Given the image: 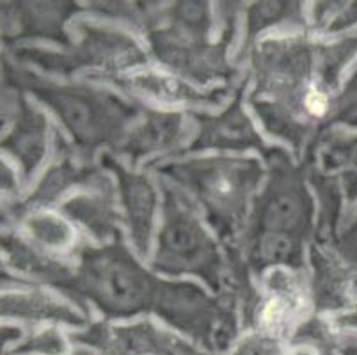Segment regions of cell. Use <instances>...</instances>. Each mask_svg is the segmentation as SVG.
<instances>
[{
    "label": "cell",
    "instance_id": "6da1fadb",
    "mask_svg": "<svg viewBox=\"0 0 357 355\" xmlns=\"http://www.w3.org/2000/svg\"><path fill=\"white\" fill-rule=\"evenodd\" d=\"M73 252L77 263H64L50 286L82 308L91 302L105 320L153 312L208 354L233 348L238 318L235 299L228 293L217 299L192 282L155 278L130 254L121 234L102 247L82 243Z\"/></svg>",
    "mask_w": 357,
    "mask_h": 355
},
{
    "label": "cell",
    "instance_id": "7a4b0ae2",
    "mask_svg": "<svg viewBox=\"0 0 357 355\" xmlns=\"http://www.w3.org/2000/svg\"><path fill=\"white\" fill-rule=\"evenodd\" d=\"M317 54L307 34L275 36L249 50L255 89L248 102L271 135L283 139L303 158L318 125L307 116V102L318 87Z\"/></svg>",
    "mask_w": 357,
    "mask_h": 355
},
{
    "label": "cell",
    "instance_id": "3957f363",
    "mask_svg": "<svg viewBox=\"0 0 357 355\" xmlns=\"http://www.w3.org/2000/svg\"><path fill=\"white\" fill-rule=\"evenodd\" d=\"M4 87L27 91L57 116L73 141L80 162L93 164V156L107 146L118 151L128 135V126L144 110V105L126 102L110 91L86 84H57L9 63L2 55Z\"/></svg>",
    "mask_w": 357,
    "mask_h": 355
},
{
    "label": "cell",
    "instance_id": "277c9868",
    "mask_svg": "<svg viewBox=\"0 0 357 355\" xmlns=\"http://www.w3.org/2000/svg\"><path fill=\"white\" fill-rule=\"evenodd\" d=\"M240 6L238 2L220 4L222 29L217 43H210L208 2H174L160 11H149L142 32L155 59L173 73L201 86L213 80L228 84L235 78V68L228 63V48L235 38Z\"/></svg>",
    "mask_w": 357,
    "mask_h": 355
},
{
    "label": "cell",
    "instance_id": "5b68a950",
    "mask_svg": "<svg viewBox=\"0 0 357 355\" xmlns=\"http://www.w3.org/2000/svg\"><path fill=\"white\" fill-rule=\"evenodd\" d=\"M149 169L192 194L220 242L235 246L249 201L263 180V167L256 158L206 156L183 162H151Z\"/></svg>",
    "mask_w": 357,
    "mask_h": 355
},
{
    "label": "cell",
    "instance_id": "8992f818",
    "mask_svg": "<svg viewBox=\"0 0 357 355\" xmlns=\"http://www.w3.org/2000/svg\"><path fill=\"white\" fill-rule=\"evenodd\" d=\"M162 203V226L158 231L155 272L171 278L196 275L215 293L224 292L226 256L217 247L212 234L203 226L196 208L178 187L158 180Z\"/></svg>",
    "mask_w": 357,
    "mask_h": 355
},
{
    "label": "cell",
    "instance_id": "52a82bcc",
    "mask_svg": "<svg viewBox=\"0 0 357 355\" xmlns=\"http://www.w3.org/2000/svg\"><path fill=\"white\" fill-rule=\"evenodd\" d=\"M268 167V181L255 197L243 242L265 233H284L307 242L314 239L317 206L307 188L306 167L295 164L283 148L271 146L263 155Z\"/></svg>",
    "mask_w": 357,
    "mask_h": 355
},
{
    "label": "cell",
    "instance_id": "ba28073f",
    "mask_svg": "<svg viewBox=\"0 0 357 355\" xmlns=\"http://www.w3.org/2000/svg\"><path fill=\"white\" fill-rule=\"evenodd\" d=\"M80 41L66 52L45 50L38 47H9V55L22 64H34L48 73L71 77L82 68H96L100 77L123 75L130 68L148 63L144 50L132 36L110 25L80 20L75 25Z\"/></svg>",
    "mask_w": 357,
    "mask_h": 355
},
{
    "label": "cell",
    "instance_id": "9c48e42d",
    "mask_svg": "<svg viewBox=\"0 0 357 355\" xmlns=\"http://www.w3.org/2000/svg\"><path fill=\"white\" fill-rule=\"evenodd\" d=\"M301 164L318 197V222L340 224L343 206L357 201V133L322 130L311 139Z\"/></svg>",
    "mask_w": 357,
    "mask_h": 355
},
{
    "label": "cell",
    "instance_id": "30bf717a",
    "mask_svg": "<svg viewBox=\"0 0 357 355\" xmlns=\"http://www.w3.org/2000/svg\"><path fill=\"white\" fill-rule=\"evenodd\" d=\"M55 142V162L48 167L41 181L36 185L32 194L27 199L6 206L2 213V222L9 224L11 220L25 219L29 213L40 211L41 208H48L75 187H87L95 192L114 190V185L109 176L102 174L95 164L86 162H75L73 156L77 155L73 146H70L59 130H54Z\"/></svg>",
    "mask_w": 357,
    "mask_h": 355
},
{
    "label": "cell",
    "instance_id": "8fae6325",
    "mask_svg": "<svg viewBox=\"0 0 357 355\" xmlns=\"http://www.w3.org/2000/svg\"><path fill=\"white\" fill-rule=\"evenodd\" d=\"M70 340L98 355H213L192 347L178 334L162 331L151 322L132 325L93 324L84 332H75Z\"/></svg>",
    "mask_w": 357,
    "mask_h": 355
},
{
    "label": "cell",
    "instance_id": "7c38bea8",
    "mask_svg": "<svg viewBox=\"0 0 357 355\" xmlns=\"http://www.w3.org/2000/svg\"><path fill=\"white\" fill-rule=\"evenodd\" d=\"M245 86H248V78L238 86L229 107H226L217 116L206 112H189V116L194 117L197 125H199V132H197L194 141L183 151L174 156L185 155V153L204 151V149H220V151H248V149H256V151L261 153V156L265 155L271 146L263 142V139L256 132L255 125H252V121L249 119V116L242 107ZM174 156L165 158V160H173Z\"/></svg>",
    "mask_w": 357,
    "mask_h": 355
},
{
    "label": "cell",
    "instance_id": "4fadbf2b",
    "mask_svg": "<svg viewBox=\"0 0 357 355\" xmlns=\"http://www.w3.org/2000/svg\"><path fill=\"white\" fill-rule=\"evenodd\" d=\"M306 272L274 269L265 275V299L256 317V331L274 338L287 336L294 325H301L306 317L310 297L306 292Z\"/></svg>",
    "mask_w": 357,
    "mask_h": 355
},
{
    "label": "cell",
    "instance_id": "5bb4252c",
    "mask_svg": "<svg viewBox=\"0 0 357 355\" xmlns=\"http://www.w3.org/2000/svg\"><path fill=\"white\" fill-rule=\"evenodd\" d=\"M87 11L75 2H2V39L8 47L20 39H52L71 47L64 24Z\"/></svg>",
    "mask_w": 357,
    "mask_h": 355
},
{
    "label": "cell",
    "instance_id": "9a60e30c",
    "mask_svg": "<svg viewBox=\"0 0 357 355\" xmlns=\"http://www.w3.org/2000/svg\"><path fill=\"white\" fill-rule=\"evenodd\" d=\"M102 167L114 172L118 180L119 197H121L125 219L128 224L130 239L141 256H146L153 231L155 215H157L158 195L153 183L146 174H137L130 171L119 160H116L110 153L100 156Z\"/></svg>",
    "mask_w": 357,
    "mask_h": 355
},
{
    "label": "cell",
    "instance_id": "2e32d148",
    "mask_svg": "<svg viewBox=\"0 0 357 355\" xmlns=\"http://www.w3.org/2000/svg\"><path fill=\"white\" fill-rule=\"evenodd\" d=\"M13 103L6 100L4 110L13 112V126L2 139V149L16 158L24 181L31 180L43 164L48 146V121L43 112L31 105L22 91H13Z\"/></svg>",
    "mask_w": 357,
    "mask_h": 355
},
{
    "label": "cell",
    "instance_id": "e0dca14e",
    "mask_svg": "<svg viewBox=\"0 0 357 355\" xmlns=\"http://www.w3.org/2000/svg\"><path fill=\"white\" fill-rule=\"evenodd\" d=\"M93 80H107L118 86L119 89L134 96L151 98L155 102L165 103V105H219L222 100L231 93L229 86L212 87L208 91H199L187 84L183 78L169 77V75L146 73L135 75H114V77H100L91 75Z\"/></svg>",
    "mask_w": 357,
    "mask_h": 355
},
{
    "label": "cell",
    "instance_id": "ac0fdd59",
    "mask_svg": "<svg viewBox=\"0 0 357 355\" xmlns=\"http://www.w3.org/2000/svg\"><path fill=\"white\" fill-rule=\"evenodd\" d=\"M310 262L313 269V304L317 312H340L354 304L356 278L331 246L311 242Z\"/></svg>",
    "mask_w": 357,
    "mask_h": 355
},
{
    "label": "cell",
    "instance_id": "d6986e66",
    "mask_svg": "<svg viewBox=\"0 0 357 355\" xmlns=\"http://www.w3.org/2000/svg\"><path fill=\"white\" fill-rule=\"evenodd\" d=\"M187 130L183 112L144 107V119L130 130L118 151L128 158L132 167H135L146 156L176 148L185 139Z\"/></svg>",
    "mask_w": 357,
    "mask_h": 355
},
{
    "label": "cell",
    "instance_id": "ffe728a7",
    "mask_svg": "<svg viewBox=\"0 0 357 355\" xmlns=\"http://www.w3.org/2000/svg\"><path fill=\"white\" fill-rule=\"evenodd\" d=\"M2 318L32 322H55V324L86 327L87 317L75 311L71 305L63 304L48 293L40 289H6L2 293Z\"/></svg>",
    "mask_w": 357,
    "mask_h": 355
},
{
    "label": "cell",
    "instance_id": "44dd1931",
    "mask_svg": "<svg viewBox=\"0 0 357 355\" xmlns=\"http://www.w3.org/2000/svg\"><path fill=\"white\" fill-rule=\"evenodd\" d=\"M304 243L284 233H265L243 242L242 254L252 275L263 278L267 270L287 266L294 272H306L304 263Z\"/></svg>",
    "mask_w": 357,
    "mask_h": 355
},
{
    "label": "cell",
    "instance_id": "7402d4cb",
    "mask_svg": "<svg viewBox=\"0 0 357 355\" xmlns=\"http://www.w3.org/2000/svg\"><path fill=\"white\" fill-rule=\"evenodd\" d=\"M61 210L70 217L82 224L96 240L105 242L121 234L119 231V215L114 201V190L91 192V194H77L64 201Z\"/></svg>",
    "mask_w": 357,
    "mask_h": 355
},
{
    "label": "cell",
    "instance_id": "603a6c76",
    "mask_svg": "<svg viewBox=\"0 0 357 355\" xmlns=\"http://www.w3.org/2000/svg\"><path fill=\"white\" fill-rule=\"evenodd\" d=\"M290 24L295 27H306L301 2H255L245 11V41L242 57L255 47L259 32L274 25Z\"/></svg>",
    "mask_w": 357,
    "mask_h": 355
},
{
    "label": "cell",
    "instance_id": "cb8c5ba5",
    "mask_svg": "<svg viewBox=\"0 0 357 355\" xmlns=\"http://www.w3.org/2000/svg\"><path fill=\"white\" fill-rule=\"evenodd\" d=\"M22 226L41 249L50 252L77 249V231L61 215L43 210L34 211L22 220Z\"/></svg>",
    "mask_w": 357,
    "mask_h": 355
},
{
    "label": "cell",
    "instance_id": "d4e9b609",
    "mask_svg": "<svg viewBox=\"0 0 357 355\" xmlns=\"http://www.w3.org/2000/svg\"><path fill=\"white\" fill-rule=\"evenodd\" d=\"M357 55V31L336 39L329 45H318L317 87L324 93H333L340 86L343 70Z\"/></svg>",
    "mask_w": 357,
    "mask_h": 355
},
{
    "label": "cell",
    "instance_id": "484cf974",
    "mask_svg": "<svg viewBox=\"0 0 357 355\" xmlns=\"http://www.w3.org/2000/svg\"><path fill=\"white\" fill-rule=\"evenodd\" d=\"M357 25V2H314L313 27L318 34L336 36Z\"/></svg>",
    "mask_w": 357,
    "mask_h": 355
},
{
    "label": "cell",
    "instance_id": "4316f807",
    "mask_svg": "<svg viewBox=\"0 0 357 355\" xmlns=\"http://www.w3.org/2000/svg\"><path fill=\"white\" fill-rule=\"evenodd\" d=\"M334 125H343L349 128H357V68L347 80L342 93L331 98L329 114L324 123L318 126V132L333 128Z\"/></svg>",
    "mask_w": 357,
    "mask_h": 355
},
{
    "label": "cell",
    "instance_id": "83f0119b",
    "mask_svg": "<svg viewBox=\"0 0 357 355\" xmlns=\"http://www.w3.org/2000/svg\"><path fill=\"white\" fill-rule=\"evenodd\" d=\"M68 341L55 327H47L43 331L32 332V336L16 345L13 350L6 352V355H68Z\"/></svg>",
    "mask_w": 357,
    "mask_h": 355
},
{
    "label": "cell",
    "instance_id": "f1b7e54d",
    "mask_svg": "<svg viewBox=\"0 0 357 355\" xmlns=\"http://www.w3.org/2000/svg\"><path fill=\"white\" fill-rule=\"evenodd\" d=\"M231 355H283V348L279 338L252 331L233 345Z\"/></svg>",
    "mask_w": 357,
    "mask_h": 355
},
{
    "label": "cell",
    "instance_id": "f546056e",
    "mask_svg": "<svg viewBox=\"0 0 357 355\" xmlns=\"http://www.w3.org/2000/svg\"><path fill=\"white\" fill-rule=\"evenodd\" d=\"M331 247L345 262V265L352 270L357 285V211L356 217L350 220V224L342 233L337 234L336 240H334Z\"/></svg>",
    "mask_w": 357,
    "mask_h": 355
},
{
    "label": "cell",
    "instance_id": "4dcf8cb0",
    "mask_svg": "<svg viewBox=\"0 0 357 355\" xmlns=\"http://www.w3.org/2000/svg\"><path fill=\"white\" fill-rule=\"evenodd\" d=\"M340 340L334 343H322V341L310 340H291V347L283 355H337Z\"/></svg>",
    "mask_w": 357,
    "mask_h": 355
},
{
    "label": "cell",
    "instance_id": "1f68e13d",
    "mask_svg": "<svg viewBox=\"0 0 357 355\" xmlns=\"http://www.w3.org/2000/svg\"><path fill=\"white\" fill-rule=\"evenodd\" d=\"M329 325L334 332H340L343 336H357V302L345 311L334 312V317L329 318Z\"/></svg>",
    "mask_w": 357,
    "mask_h": 355
},
{
    "label": "cell",
    "instance_id": "d6a6232c",
    "mask_svg": "<svg viewBox=\"0 0 357 355\" xmlns=\"http://www.w3.org/2000/svg\"><path fill=\"white\" fill-rule=\"evenodd\" d=\"M16 188H18V178H16L15 171H13L8 162L2 160V192L15 194Z\"/></svg>",
    "mask_w": 357,
    "mask_h": 355
},
{
    "label": "cell",
    "instance_id": "836d02e7",
    "mask_svg": "<svg viewBox=\"0 0 357 355\" xmlns=\"http://www.w3.org/2000/svg\"><path fill=\"white\" fill-rule=\"evenodd\" d=\"M22 338H24V334H22V328L18 327V325H9V324L2 325V345H4L6 348H8L11 343L20 341Z\"/></svg>",
    "mask_w": 357,
    "mask_h": 355
},
{
    "label": "cell",
    "instance_id": "e575fe53",
    "mask_svg": "<svg viewBox=\"0 0 357 355\" xmlns=\"http://www.w3.org/2000/svg\"><path fill=\"white\" fill-rule=\"evenodd\" d=\"M337 355H357V340L350 338V340L340 341V350Z\"/></svg>",
    "mask_w": 357,
    "mask_h": 355
},
{
    "label": "cell",
    "instance_id": "d590c367",
    "mask_svg": "<svg viewBox=\"0 0 357 355\" xmlns=\"http://www.w3.org/2000/svg\"><path fill=\"white\" fill-rule=\"evenodd\" d=\"M73 355H98V354L93 350H89V348H79V350H75Z\"/></svg>",
    "mask_w": 357,
    "mask_h": 355
}]
</instances>
